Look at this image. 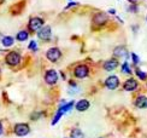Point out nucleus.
<instances>
[{
	"instance_id": "a211bd4d",
	"label": "nucleus",
	"mask_w": 147,
	"mask_h": 138,
	"mask_svg": "<svg viewBox=\"0 0 147 138\" xmlns=\"http://www.w3.org/2000/svg\"><path fill=\"white\" fill-rule=\"evenodd\" d=\"M121 72L122 74H125V75H131V68L129 66L128 62H124V63H122L121 66Z\"/></svg>"
},
{
	"instance_id": "7ed1b4c3",
	"label": "nucleus",
	"mask_w": 147,
	"mask_h": 138,
	"mask_svg": "<svg viewBox=\"0 0 147 138\" xmlns=\"http://www.w3.org/2000/svg\"><path fill=\"white\" fill-rule=\"evenodd\" d=\"M13 133L18 137H24L30 133V126L26 122H18L13 126Z\"/></svg>"
},
{
	"instance_id": "393cba45",
	"label": "nucleus",
	"mask_w": 147,
	"mask_h": 138,
	"mask_svg": "<svg viewBox=\"0 0 147 138\" xmlns=\"http://www.w3.org/2000/svg\"><path fill=\"white\" fill-rule=\"evenodd\" d=\"M40 116H44V113H42V111L34 113V114H33L32 116H30V119H32V120H38V119H39Z\"/></svg>"
},
{
	"instance_id": "aec40b11",
	"label": "nucleus",
	"mask_w": 147,
	"mask_h": 138,
	"mask_svg": "<svg viewBox=\"0 0 147 138\" xmlns=\"http://www.w3.org/2000/svg\"><path fill=\"white\" fill-rule=\"evenodd\" d=\"M135 73H136V77H138L139 79H141L142 81H145V80L147 79V74H146L145 72H142L141 69L136 68V69H135Z\"/></svg>"
},
{
	"instance_id": "7c9ffc66",
	"label": "nucleus",
	"mask_w": 147,
	"mask_h": 138,
	"mask_svg": "<svg viewBox=\"0 0 147 138\" xmlns=\"http://www.w3.org/2000/svg\"><path fill=\"white\" fill-rule=\"evenodd\" d=\"M146 22H147V16H146Z\"/></svg>"
},
{
	"instance_id": "1a4fd4ad",
	"label": "nucleus",
	"mask_w": 147,
	"mask_h": 138,
	"mask_svg": "<svg viewBox=\"0 0 147 138\" xmlns=\"http://www.w3.org/2000/svg\"><path fill=\"white\" fill-rule=\"evenodd\" d=\"M51 36H52V29L50 26H44L38 32V38L44 41H48L51 39Z\"/></svg>"
},
{
	"instance_id": "4468645a",
	"label": "nucleus",
	"mask_w": 147,
	"mask_h": 138,
	"mask_svg": "<svg viewBox=\"0 0 147 138\" xmlns=\"http://www.w3.org/2000/svg\"><path fill=\"white\" fill-rule=\"evenodd\" d=\"M89 105H90V103H89V101H87V99H80L78 102L75 103V108L77 111L83 113L86 110H88Z\"/></svg>"
},
{
	"instance_id": "423d86ee",
	"label": "nucleus",
	"mask_w": 147,
	"mask_h": 138,
	"mask_svg": "<svg viewBox=\"0 0 147 138\" xmlns=\"http://www.w3.org/2000/svg\"><path fill=\"white\" fill-rule=\"evenodd\" d=\"M44 79H45V83L47 85H50V86L56 85L57 81H58V73L54 70V69H48V70L45 72Z\"/></svg>"
},
{
	"instance_id": "9b49d317",
	"label": "nucleus",
	"mask_w": 147,
	"mask_h": 138,
	"mask_svg": "<svg viewBox=\"0 0 147 138\" xmlns=\"http://www.w3.org/2000/svg\"><path fill=\"white\" fill-rule=\"evenodd\" d=\"M118 61L116 59V58H111V59H107L105 63L102 64V68L105 69L106 72H112V70H115L116 68L118 67Z\"/></svg>"
},
{
	"instance_id": "dca6fc26",
	"label": "nucleus",
	"mask_w": 147,
	"mask_h": 138,
	"mask_svg": "<svg viewBox=\"0 0 147 138\" xmlns=\"http://www.w3.org/2000/svg\"><path fill=\"white\" fill-rule=\"evenodd\" d=\"M15 38L13 36H11V35H4L3 36V39H1V45H3V47H5V49H9V47H12L13 46V44H15Z\"/></svg>"
},
{
	"instance_id": "2eb2a0df",
	"label": "nucleus",
	"mask_w": 147,
	"mask_h": 138,
	"mask_svg": "<svg viewBox=\"0 0 147 138\" xmlns=\"http://www.w3.org/2000/svg\"><path fill=\"white\" fill-rule=\"evenodd\" d=\"M75 101H70V102H68L66 103L65 101L64 102H62L60 103V105H59V111L62 113V114H65V113H68V111H70L72 108H74V105H75Z\"/></svg>"
},
{
	"instance_id": "4be33fe9",
	"label": "nucleus",
	"mask_w": 147,
	"mask_h": 138,
	"mask_svg": "<svg viewBox=\"0 0 147 138\" xmlns=\"http://www.w3.org/2000/svg\"><path fill=\"white\" fill-rule=\"evenodd\" d=\"M28 49L30 50V51H38V49H39V46H38V42H36L35 40H32L29 42V45H28Z\"/></svg>"
},
{
	"instance_id": "bb28decb",
	"label": "nucleus",
	"mask_w": 147,
	"mask_h": 138,
	"mask_svg": "<svg viewBox=\"0 0 147 138\" xmlns=\"http://www.w3.org/2000/svg\"><path fill=\"white\" fill-rule=\"evenodd\" d=\"M3 135H4V125L0 121V136H3Z\"/></svg>"
},
{
	"instance_id": "9d476101",
	"label": "nucleus",
	"mask_w": 147,
	"mask_h": 138,
	"mask_svg": "<svg viewBox=\"0 0 147 138\" xmlns=\"http://www.w3.org/2000/svg\"><path fill=\"white\" fill-rule=\"evenodd\" d=\"M138 86H139L138 81H136L135 79L130 78V79H128V80H125V81H124V84H123V89H124L125 91H128V92H133V91H135V90L138 89Z\"/></svg>"
},
{
	"instance_id": "5701e85b",
	"label": "nucleus",
	"mask_w": 147,
	"mask_h": 138,
	"mask_svg": "<svg viewBox=\"0 0 147 138\" xmlns=\"http://www.w3.org/2000/svg\"><path fill=\"white\" fill-rule=\"evenodd\" d=\"M127 10H128V12H133V14H136V12L139 11V8H138L136 4H130L129 8H128Z\"/></svg>"
},
{
	"instance_id": "a878e982",
	"label": "nucleus",
	"mask_w": 147,
	"mask_h": 138,
	"mask_svg": "<svg viewBox=\"0 0 147 138\" xmlns=\"http://www.w3.org/2000/svg\"><path fill=\"white\" fill-rule=\"evenodd\" d=\"M76 6H78V3H75V1H70L68 5H66L65 10H69V9H71V8H76Z\"/></svg>"
},
{
	"instance_id": "39448f33",
	"label": "nucleus",
	"mask_w": 147,
	"mask_h": 138,
	"mask_svg": "<svg viewBox=\"0 0 147 138\" xmlns=\"http://www.w3.org/2000/svg\"><path fill=\"white\" fill-rule=\"evenodd\" d=\"M89 75V68L86 64H78L74 69V77L77 79H84Z\"/></svg>"
},
{
	"instance_id": "b1692460",
	"label": "nucleus",
	"mask_w": 147,
	"mask_h": 138,
	"mask_svg": "<svg viewBox=\"0 0 147 138\" xmlns=\"http://www.w3.org/2000/svg\"><path fill=\"white\" fill-rule=\"evenodd\" d=\"M130 57H131V59H133V64H134V66H138V64H139V62H140V59H139V57H138V55H136V53H134V52H131V53H130Z\"/></svg>"
},
{
	"instance_id": "2f4dec72",
	"label": "nucleus",
	"mask_w": 147,
	"mask_h": 138,
	"mask_svg": "<svg viewBox=\"0 0 147 138\" xmlns=\"http://www.w3.org/2000/svg\"><path fill=\"white\" fill-rule=\"evenodd\" d=\"M99 138H102V137H99Z\"/></svg>"
},
{
	"instance_id": "6ab92c4d",
	"label": "nucleus",
	"mask_w": 147,
	"mask_h": 138,
	"mask_svg": "<svg viewBox=\"0 0 147 138\" xmlns=\"http://www.w3.org/2000/svg\"><path fill=\"white\" fill-rule=\"evenodd\" d=\"M70 138H84V133L80 128H74L71 131Z\"/></svg>"
},
{
	"instance_id": "0eeeda50",
	"label": "nucleus",
	"mask_w": 147,
	"mask_h": 138,
	"mask_svg": "<svg viewBox=\"0 0 147 138\" xmlns=\"http://www.w3.org/2000/svg\"><path fill=\"white\" fill-rule=\"evenodd\" d=\"M107 21H109V16L105 14V12H98V14H95L93 16V18H92V23L96 27L104 26Z\"/></svg>"
},
{
	"instance_id": "f3484780",
	"label": "nucleus",
	"mask_w": 147,
	"mask_h": 138,
	"mask_svg": "<svg viewBox=\"0 0 147 138\" xmlns=\"http://www.w3.org/2000/svg\"><path fill=\"white\" fill-rule=\"evenodd\" d=\"M28 38H29V32H28V30H26V29H23V30H20V32L16 34L15 39L17 41H20V42H23V41L28 40Z\"/></svg>"
},
{
	"instance_id": "473e14b6",
	"label": "nucleus",
	"mask_w": 147,
	"mask_h": 138,
	"mask_svg": "<svg viewBox=\"0 0 147 138\" xmlns=\"http://www.w3.org/2000/svg\"><path fill=\"white\" fill-rule=\"evenodd\" d=\"M0 1H1V0H0Z\"/></svg>"
},
{
	"instance_id": "6e6552de",
	"label": "nucleus",
	"mask_w": 147,
	"mask_h": 138,
	"mask_svg": "<svg viewBox=\"0 0 147 138\" xmlns=\"http://www.w3.org/2000/svg\"><path fill=\"white\" fill-rule=\"evenodd\" d=\"M119 84H121L119 79H118V77H116V75H110V77H107L106 80L104 81V85H105V87L109 90H116L119 86Z\"/></svg>"
},
{
	"instance_id": "f257e3e1",
	"label": "nucleus",
	"mask_w": 147,
	"mask_h": 138,
	"mask_svg": "<svg viewBox=\"0 0 147 138\" xmlns=\"http://www.w3.org/2000/svg\"><path fill=\"white\" fill-rule=\"evenodd\" d=\"M4 61L9 67H17V66L21 64L22 56H21L20 52H17V51H10V52H7L5 55Z\"/></svg>"
},
{
	"instance_id": "20e7f679",
	"label": "nucleus",
	"mask_w": 147,
	"mask_h": 138,
	"mask_svg": "<svg viewBox=\"0 0 147 138\" xmlns=\"http://www.w3.org/2000/svg\"><path fill=\"white\" fill-rule=\"evenodd\" d=\"M62 55H63L62 51L58 47H51L46 51V58L50 62H52V63H56V62H58L62 58Z\"/></svg>"
},
{
	"instance_id": "412c9836",
	"label": "nucleus",
	"mask_w": 147,
	"mask_h": 138,
	"mask_svg": "<svg viewBox=\"0 0 147 138\" xmlns=\"http://www.w3.org/2000/svg\"><path fill=\"white\" fill-rule=\"evenodd\" d=\"M63 116V114H62V113H60L59 110H57V113H56V114H54V116H53V119H52V125H57L58 124V121L60 120V118H62Z\"/></svg>"
},
{
	"instance_id": "f8f14e48",
	"label": "nucleus",
	"mask_w": 147,
	"mask_h": 138,
	"mask_svg": "<svg viewBox=\"0 0 147 138\" xmlns=\"http://www.w3.org/2000/svg\"><path fill=\"white\" fill-rule=\"evenodd\" d=\"M134 105L139 109H146L147 108V97L144 95L138 96L135 98V101H134Z\"/></svg>"
},
{
	"instance_id": "c756f323",
	"label": "nucleus",
	"mask_w": 147,
	"mask_h": 138,
	"mask_svg": "<svg viewBox=\"0 0 147 138\" xmlns=\"http://www.w3.org/2000/svg\"><path fill=\"white\" fill-rule=\"evenodd\" d=\"M1 39H3V34L0 33V42H1Z\"/></svg>"
},
{
	"instance_id": "f03ea898",
	"label": "nucleus",
	"mask_w": 147,
	"mask_h": 138,
	"mask_svg": "<svg viewBox=\"0 0 147 138\" xmlns=\"http://www.w3.org/2000/svg\"><path fill=\"white\" fill-rule=\"evenodd\" d=\"M45 26V21L41 17L33 16L29 18L28 21V32L30 33H38L39 30Z\"/></svg>"
},
{
	"instance_id": "cd10ccee",
	"label": "nucleus",
	"mask_w": 147,
	"mask_h": 138,
	"mask_svg": "<svg viewBox=\"0 0 147 138\" xmlns=\"http://www.w3.org/2000/svg\"><path fill=\"white\" fill-rule=\"evenodd\" d=\"M109 14H110V15H116V10H115V9H110V10H109Z\"/></svg>"
},
{
	"instance_id": "ddd939ff",
	"label": "nucleus",
	"mask_w": 147,
	"mask_h": 138,
	"mask_svg": "<svg viewBox=\"0 0 147 138\" xmlns=\"http://www.w3.org/2000/svg\"><path fill=\"white\" fill-rule=\"evenodd\" d=\"M113 55L116 57H124V58H128V50L125 46L123 45H119V46H116L115 50H113Z\"/></svg>"
},
{
	"instance_id": "c85d7f7f",
	"label": "nucleus",
	"mask_w": 147,
	"mask_h": 138,
	"mask_svg": "<svg viewBox=\"0 0 147 138\" xmlns=\"http://www.w3.org/2000/svg\"><path fill=\"white\" fill-rule=\"evenodd\" d=\"M127 1H128V3H130V4H136L139 0H127Z\"/></svg>"
}]
</instances>
